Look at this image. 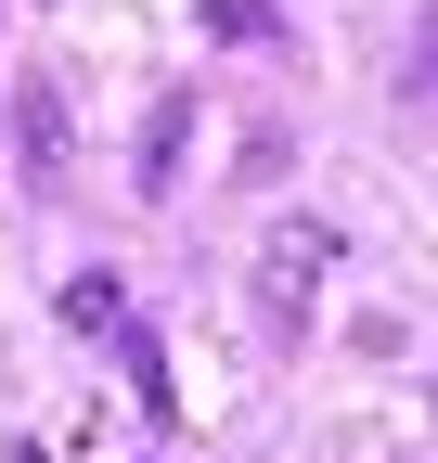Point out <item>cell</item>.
Wrapping results in <instances>:
<instances>
[{"mask_svg":"<svg viewBox=\"0 0 438 463\" xmlns=\"http://www.w3.org/2000/svg\"><path fill=\"white\" fill-rule=\"evenodd\" d=\"M14 142H26V181H65V90L14 78Z\"/></svg>","mask_w":438,"mask_h":463,"instance_id":"obj_1","label":"cell"},{"mask_svg":"<svg viewBox=\"0 0 438 463\" xmlns=\"http://www.w3.org/2000/svg\"><path fill=\"white\" fill-rule=\"evenodd\" d=\"M206 26L219 39H271V0H206Z\"/></svg>","mask_w":438,"mask_h":463,"instance_id":"obj_2","label":"cell"}]
</instances>
